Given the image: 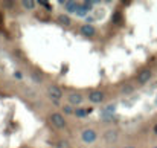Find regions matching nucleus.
I'll return each instance as SVG.
<instances>
[{
  "label": "nucleus",
  "instance_id": "nucleus-8",
  "mask_svg": "<svg viewBox=\"0 0 157 148\" xmlns=\"http://www.w3.org/2000/svg\"><path fill=\"white\" fill-rule=\"evenodd\" d=\"M104 138H105V141H107L108 144H113V142L117 139V131H116V130H108Z\"/></svg>",
  "mask_w": 157,
  "mask_h": 148
},
{
  "label": "nucleus",
  "instance_id": "nucleus-13",
  "mask_svg": "<svg viewBox=\"0 0 157 148\" xmlns=\"http://www.w3.org/2000/svg\"><path fill=\"white\" fill-rule=\"evenodd\" d=\"M87 9L83 6V5H80V8H78V11H76V16H80V17H86L87 16Z\"/></svg>",
  "mask_w": 157,
  "mask_h": 148
},
{
  "label": "nucleus",
  "instance_id": "nucleus-11",
  "mask_svg": "<svg viewBox=\"0 0 157 148\" xmlns=\"http://www.w3.org/2000/svg\"><path fill=\"white\" fill-rule=\"evenodd\" d=\"M58 21H60L61 24H64V26H69L72 20H70V17H69L67 14H61V16L58 17Z\"/></svg>",
  "mask_w": 157,
  "mask_h": 148
},
{
  "label": "nucleus",
  "instance_id": "nucleus-26",
  "mask_svg": "<svg viewBox=\"0 0 157 148\" xmlns=\"http://www.w3.org/2000/svg\"><path fill=\"white\" fill-rule=\"evenodd\" d=\"M154 148H157V147H154Z\"/></svg>",
  "mask_w": 157,
  "mask_h": 148
},
{
  "label": "nucleus",
  "instance_id": "nucleus-2",
  "mask_svg": "<svg viewBox=\"0 0 157 148\" xmlns=\"http://www.w3.org/2000/svg\"><path fill=\"white\" fill-rule=\"evenodd\" d=\"M81 138H83L84 144H93V142L96 141V133H95V130L87 128V130H84V131H83Z\"/></svg>",
  "mask_w": 157,
  "mask_h": 148
},
{
  "label": "nucleus",
  "instance_id": "nucleus-22",
  "mask_svg": "<svg viewBox=\"0 0 157 148\" xmlns=\"http://www.w3.org/2000/svg\"><path fill=\"white\" fill-rule=\"evenodd\" d=\"M86 21H87V24H90L91 21H93V18H91V17H87V18H86Z\"/></svg>",
  "mask_w": 157,
  "mask_h": 148
},
{
  "label": "nucleus",
  "instance_id": "nucleus-24",
  "mask_svg": "<svg viewBox=\"0 0 157 148\" xmlns=\"http://www.w3.org/2000/svg\"><path fill=\"white\" fill-rule=\"evenodd\" d=\"M2 21H3V17H2V16H0V23H2Z\"/></svg>",
  "mask_w": 157,
  "mask_h": 148
},
{
  "label": "nucleus",
  "instance_id": "nucleus-9",
  "mask_svg": "<svg viewBox=\"0 0 157 148\" xmlns=\"http://www.w3.org/2000/svg\"><path fill=\"white\" fill-rule=\"evenodd\" d=\"M114 112H116V105L114 104H108L107 107H104L101 110V115H110V116H114Z\"/></svg>",
  "mask_w": 157,
  "mask_h": 148
},
{
  "label": "nucleus",
  "instance_id": "nucleus-18",
  "mask_svg": "<svg viewBox=\"0 0 157 148\" xmlns=\"http://www.w3.org/2000/svg\"><path fill=\"white\" fill-rule=\"evenodd\" d=\"M63 109H64V113H67V115L73 113V110H72V107H70V105H64Z\"/></svg>",
  "mask_w": 157,
  "mask_h": 148
},
{
  "label": "nucleus",
  "instance_id": "nucleus-12",
  "mask_svg": "<svg viewBox=\"0 0 157 148\" xmlns=\"http://www.w3.org/2000/svg\"><path fill=\"white\" fill-rule=\"evenodd\" d=\"M21 5H23V8H24V9H34L35 2H32V0H23Z\"/></svg>",
  "mask_w": 157,
  "mask_h": 148
},
{
  "label": "nucleus",
  "instance_id": "nucleus-16",
  "mask_svg": "<svg viewBox=\"0 0 157 148\" xmlns=\"http://www.w3.org/2000/svg\"><path fill=\"white\" fill-rule=\"evenodd\" d=\"M104 122H110V121H114V116H110V115H101Z\"/></svg>",
  "mask_w": 157,
  "mask_h": 148
},
{
  "label": "nucleus",
  "instance_id": "nucleus-19",
  "mask_svg": "<svg viewBox=\"0 0 157 148\" xmlns=\"http://www.w3.org/2000/svg\"><path fill=\"white\" fill-rule=\"evenodd\" d=\"M131 90H133V87H131V86H127V87H124V89H122V93H125V95H127V93H130Z\"/></svg>",
  "mask_w": 157,
  "mask_h": 148
},
{
  "label": "nucleus",
  "instance_id": "nucleus-15",
  "mask_svg": "<svg viewBox=\"0 0 157 148\" xmlns=\"http://www.w3.org/2000/svg\"><path fill=\"white\" fill-rule=\"evenodd\" d=\"M57 148H70V145H69L67 141H60V142L57 144Z\"/></svg>",
  "mask_w": 157,
  "mask_h": 148
},
{
  "label": "nucleus",
  "instance_id": "nucleus-6",
  "mask_svg": "<svg viewBox=\"0 0 157 148\" xmlns=\"http://www.w3.org/2000/svg\"><path fill=\"white\" fill-rule=\"evenodd\" d=\"M64 5V9H66L67 12H76L78 8H80V5H78L76 2H61Z\"/></svg>",
  "mask_w": 157,
  "mask_h": 148
},
{
  "label": "nucleus",
  "instance_id": "nucleus-17",
  "mask_svg": "<svg viewBox=\"0 0 157 148\" xmlns=\"http://www.w3.org/2000/svg\"><path fill=\"white\" fill-rule=\"evenodd\" d=\"M83 6H84L87 11H90V9H91V6H93V2H84V3H83Z\"/></svg>",
  "mask_w": 157,
  "mask_h": 148
},
{
  "label": "nucleus",
  "instance_id": "nucleus-14",
  "mask_svg": "<svg viewBox=\"0 0 157 148\" xmlns=\"http://www.w3.org/2000/svg\"><path fill=\"white\" fill-rule=\"evenodd\" d=\"M90 112H91V109H87V110H81V109H78V110L75 112V115H76V116H80V118H84V116H86V115H88Z\"/></svg>",
  "mask_w": 157,
  "mask_h": 148
},
{
  "label": "nucleus",
  "instance_id": "nucleus-21",
  "mask_svg": "<svg viewBox=\"0 0 157 148\" xmlns=\"http://www.w3.org/2000/svg\"><path fill=\"white\" fill-rule=\"evenodd\" d=\"M32 78H34V81H37V83H40V78H38V75H32Z\"/></svg>",
  "mask_w": 157,
  "mask_h": 148
},
{
  "label": "nucleus",
  "instance_id": "nucleus-3",
  "mask_svg": "<svg viewBox=\"0 0 157 148\" xmlns=\"http://www.w3.org/2000/svg\"><path fill=\"white\" fill-rule=\"evenodd\" d=\"M47 93H49V96L54 99V101H58V99H61V96H63V92H61V89H60L58 86H50V87L47 89Z\"/></svg>",
  "mask_w": 157,
  "mask_h": 148
},
{
  "label": "nucleus",
  "instance_id": "nucleus-10",
  "mask_svg": "<svg viewBox=\"0 0 157 148\" xmlns=\"http://www.w3.org/2000/svg\"><path fill=\"white\" fill-rule=\"evenodd\" d=\"M69 101L70 104H81L83 102V96L80 95V93H72V95H69Z\"/></svg>",
  "mask_w": 157,
  "mask_h": 148
},
{
  "label": "nucleus",
  "instance_id": "nucleus-4",
  "mask_svg": "<svg viewBox=\"0 0 157 148\" xmlns=\"http://www.w3.org/2000/svg\"><path fill=\"white\" fill-rule=\"evenodd\" d=\"M88 99H90L91 102H95V104L102 102V99H104V93L99 92V90H93V92H90V93H88Z\"/></svg>",
  "mask_w": 157,
  "mask_h": 148
},
{
  "label": "nucleus",
  "instance_id": "nucleus-23",
  "mask_svg": "<svg viewBox=\"0 0 157 148\" xmlns=\"http://www.w3.org/2000/svg\"><path fill=\"white\" fill-rule=\"evenodd\" d=\"M154 133H156V134H157V124H156V125H154Z\"/></svg>",
  "mask_w": 157,
  "mask_h": 148
},
{
  "label": "nucleus",
  "instance_id": "nucleus-20",
  "mask_svg": "<svg viewBox=\"0 0 157 148\" xmlns=\"http://www.w3.org/2000/svg\"><path fill=\"white\" fill-rule=\"evenodd\" d=\"M119 20H121V16L116 12V14L113 16V21H114V23H119Z\"/></svg>",
  "mask_w": 157,
  "mask_h": 148
},
{
  "label": "nucleus",
  "instance_id": "nucleus-1",
  "mask_svg": "<svg viewBox=\"0 0 157 148\" xmlns=\"http://www.w3.org/2000/svg\"><path fill=\"white\" fill-rule=\"evenodd\" d=\"M50 122L54 124L57 128H63L64 125H66V119H64V116H63L61 113H52Z\"/></svg>",
  "mask_w": 157,
  "mask_h": 148
},
{
  "label": "nucleus",
  "instance_id": "nucleus-5",
  "mask_svg": "<svg viewBox=\"0 0 157 148\" xmlns=\"http://www.w3.org/2000/svg\"><path fill=\"white\" fill-rule=\"evenodd\" d=\"M150 78H151V70H142L139 75H137V83L139 84H145L150 81Z\"/></svg>",
  "mask_w": 157,
  "mask_h": 148
},
{
  "label": "nucleus",
  "instance_id": "nucleus-7",
  "mask_svg": "<svg viewBox=\"0 0 157 148\" xmlns=\"http://www.w3.org/2000/svg\"><path fill=\"white\" fill-rule=\"evenodd\" d=\"M95 28L91 24H84L83 28H81V34L86 35V37H91V35H95Z\"/></svg>",
  "mask_w": 157,
  "mask_h": 148
},
{
  "label": "nucleus",
  "instance_id": "nucleus-25",
  "mask_svg": "<svg viewBox=\"0 0 157 148\" xmlns=\"http://www.w3.org/2000/svg\"><path fill=\"white\" fill-rule=\"evenodd\" d=\"M124 148H134V147H124Z\"/></svg>",
  "mask_w": 157,
  "mask_h": 148
}]
</instances>
